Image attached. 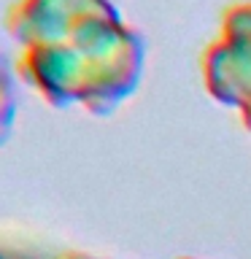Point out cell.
<instances>
[{
    "instance_id": "obj_2",
    "label": "cell",
    "mask_w": 251,
    "mask_h": 259,
    "mask_svg": "<svg viewBox=\"0 0 251 259\" xmlns=\"http://www.w3.org/2000/svg\"><path fill=\"white\" fill-rule=\"evenodd\" d=\"M208 95L238 111L251 133V3L227 8L222 30L202 57Z\"/></svg>"
},
{
    "instance_id": "obj_5",
    "label": "cell",
    "mask_w": 251,
    "mask_h": 259,
    "mask_svg": "<svg viewBox=\"0 0 251 259\" xmlns=\"http://www.w3.org/2000/svg\"><path fill=\"white\" fill-rule=\"evenodd\" d=\"M181 259H194V256H181Z\"/></svg>"
},
{
    "instance_id": "obj_4",
    "label": "cell",
    "mask_w": 251,
    "mask_h": 259,
    "mask_svg": "<svg viewBox=\"0 0 251 259\" xmlns=\"http://www.w3.org/2000/svg\"><path fill=\"white\" fill-rule=\"evenodd\" d=\"M62 259H95V256H87V254H68V256H62Z\"/></svg>"
},
{
    "instance_id": "obj_1",
    "label": "cell",
    "mask_w": 251,
    "mask_h": 259,
    "mask_svg": "<svg viewBox=\"0 0 251 259\" xmlns=\"http://www.w3.org/2000/svg\"><path fill=\"white\" fill-rule=\"evenodd\" d=\"M6 24L16 70L57 108L105 116L141 84L143 38L111 0H14Z\"/></svg>"
},
{
    "instance_id": "obj_3",
    "label": "cell",
    "mask_w": 251,
    "mask_h": 259,
    "mask_svg": "<svg viewBox=\"0 0 251 259\" xmlns=\"http://www.w3.org/2000/svg\"><path fill=\"white\" fill-rule=\"evenodd\" d=\"M14 116V73L3 57H0V133H8Z\"/></svg>"
}]
</instances>
